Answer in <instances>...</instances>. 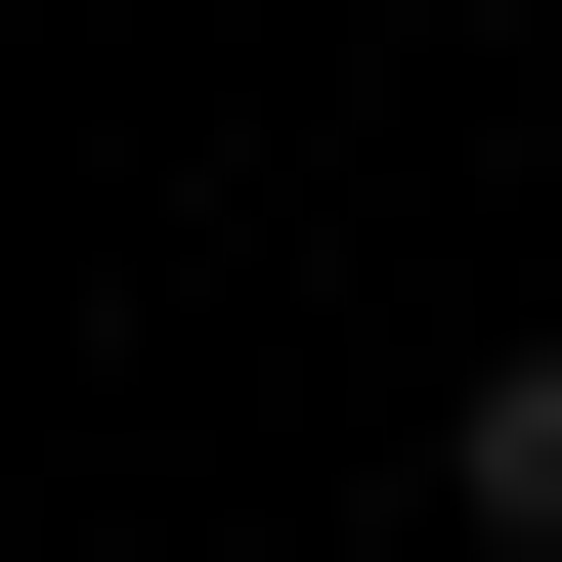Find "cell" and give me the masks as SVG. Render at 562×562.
I'll list each match as a JSON object with an SVG mask.
<instances>
[{
    "label": "cell",
    "mask_w": 562,
    "mask_h": 562,
    "mask_svg": "<svg viewBox=\"0 0 562 562\" xmlns=\"http://www.w3.org/2000/svg\"><path fill=\"white\" fill-rule=\"evenodd\" d=\"M432 519H476V562H562V347H476V390H432Z\"/></svg>",
    "instance_id": "1"
}]
</instances>
